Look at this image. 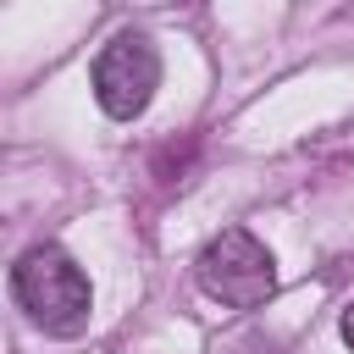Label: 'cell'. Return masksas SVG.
I'll list each match as a JSON object with an SVG mask.
<instances>
[{"label":"cell","mask_w":354,"mask_h":354,"mask_svg":"<svg viewBox=\"0 0 354 354\" xmlns=\"http://www.w3.org/2000/svg\"><path fill=\"white\" fill-rule=\"evenodd\" d=\"M11 293L28 310V321L44 326L50 337H77L88 326V310H94V288L61 243H33L11 266Z\"/></svg>","instance_id":"1"},{"label":"cell","mask_w":354,"mask_h":354,"mask_svg":"<svg viewBox=\"0 0 354 354\" xmlns=\"http://www.w3.org/2000/svg\"><path fill=\"white\" fill-rule=\"evenodd\" d=\"M199 288L210 299H221L227 310H260L277 293V260L254 232L227 227L199 254Z\"/></svg>","instance_id":"2"},{"label":"cell","mask_w":354,"mask_h":354,"mask_svg":"<svg viewBox=\"0 0 354 354\" xmlns=\"http://www.w3.org/2000/svg\"><path fill=\"white\" fill-rule=\"evenodd\" d=\"M160 88V55L144 33H116L94 61V100L105 116L133 122Z\"/></svg>","instance_id":"3"},{"label":"cell","mask_w":354,"mask_h":354,"mask_svg":"<svg viewBox=\"0 0 354 354\" xmlns=\"http://www.w3.org/2000/svg\"><path fill=\"white\" fill-rule=\"evenodd\" d=\"M337 332H343V343H348V348H354V304H348V310H343V321H337Z\"/></svg>","instance_id":"4"}]
</instances>
